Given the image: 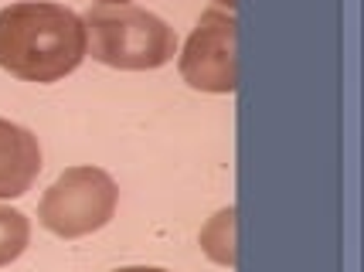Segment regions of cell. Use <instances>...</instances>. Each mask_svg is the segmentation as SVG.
Masks as SVG:
<instances>
[{
	"mask_svg": "<svg viewBox=\"0 0 364 272\" xmlns=\"http://www.w3.org/2000/svg\"><path fill=\"white\" fill-rule=\"evenodd\" d=\"M89 55L85 24L75 11L48 0H21L0 11V68L14 79L51 85Z\"/></svg>",
	"mask_w": 364,
	"mask_h": 272,
	"instance_id": "1",
	"label": "cell"
},
{
	"mask_svg": "<svg viewBox=\"0 0 364 272\" xmlns=\"http://www.w3.org/2000/svg\"><path fill=\"white\" fill-rule=\"evenodd\" d=\"M89 55L119 72H150L177 55V34L167 21L136 4H99L82 17Z\"/></svg>",
	"mask_w": 364,
	"mask_h": 272,
	"instance_id": "2",
	"label": "cell"
},
{
	"mask_svg": "<svg viewBox=\"0 0 364 272\" xmlns=\"http://www.w3.org/2000/svg\"><path fill=\"white\" fill-rule=\"evenodd\" d=\"M119 205V187L99 167H68L38 205V218L58 239H82L106 228Z\"/></svg>",
	"mask_w": 364,
	"mask_h": 272,
	"instance_id": "3",
	"label": "cell"
},
{
	"mask_svg": "<svg viewBox=\"0 0 364 272\" xmlns=\"http://www.w3.org/2000/svg\"><path fill=\"white\" fill-rule=\"evenodd\" d=\"M235 17L232 11L211 7L201 14L198 28L191 31L188 45L181 51V79L198 92L228 96L238 85L235 62Z\"/></svg>",
	"mask_w": 364,
	"mask_h": 272,
	"instance_id": "4",
	"label": "cell"
},
{
	"mask_svg": "<svg viewBox=\"0 0 364 272\" xmlns=\"http://www.w3.org/2000/svg\"><path fill=\"white\" fill-rule=\"evenodd\" d=\"M41 174V146L31 129L0 119V201L31 191Z\"/></svg>",
	"mask_w": 364,
	"mask_h": 272,
	"instance_id": "5",
	"label": "cell"
},
{
	"mask_svg": "<svg viewBox=\"0 0 364 272\" xmlns=\"http://www.w3.org/2000/svg\"><path fill=\"white\" fill-rule=\"evenodd\" d=\"M201 249L218 266H235V211L225 208L201 228Z\"/></svg>",
	"mask_w": 364,
	"mask_h": 272,
	"instance_id": "6",
	"label": "cell"
},
{
	"mask_svg": "<svg viewBox=\"0 0 364 272\" xmlns=\"http://www.w3.org/2000/svg\"><path fill=\"white\" fill-rule=\"evenodd\" d=\"M28 241H31V222H28V214L0 205V269L24 256Z\"/></svg>",
	"mask_w": 364,
	"mask_h": 272,
	"instance_id": "7",
	"label": "cell"
},
{
	"mask_svg": "<svg viewBox=\"0 0 364 272\" xmlns=\"http://www.w3.org/2000/svg\"><path fill=\"white\" fill-rule=\"evenodd\" d=\"M112 272H167V269H157V266H127V269H112Z\"/></svg>",
	"mask_w": 364,
	"mask_h": 272,
	"instance_id": "8",
	"label": "cell"
},
{
	"mask_svg": "<svg viewBox=\"0 0 364 272\" xmlns=\"http://www.w3.org/2000/svg\"><path fill=\"white\" fill-rule=\"evenodd\" d=\"M218 4H222V7H228V11H232V7H235L238 0H218Z\"/></svg>",
	"mask_w": 364,
	"mask_h": 272,
	"instance_id": "9",
	"label": "cell"
},
{
	"mask_svg": "<svg viewBox=\"0 0 364 272\" xmlns=\"http://www.w3.org/2000/svg\"><path fill=\"white\" fill-rule=\"evenodd\" d=\"M99 4H127V0H99Z\"/></svg>",
	"mask_w": 364,
	"mask_h": 272,
	"instance_id": "10",
	"label": "cell"
}]
</instances>
